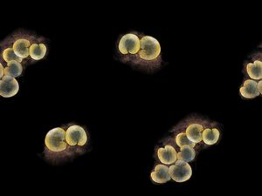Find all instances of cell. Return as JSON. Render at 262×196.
I'll list each match as a JSON object with an SVG mask.
<instances>
[{
	"instance_id": "1",
	"label": "cell",
	"mask_w": 262,
	"mask_h": 196,
	"mask_svg": "<svg viewBox=\"0 0 262 196\" xmlns=\"http://www.w3.org/2000/svg\"><path fill=\"white\" fill-rule=\"evenodd\" d=\"M141 47L135 55L123 60L124 63H131L148 70H154L161 65V45L155 38L140 35Z\"/></svg>"
},
{
	"instance_id": "2",
	"label": "cell",
	"mask_w": 262,
	"mask_h": 196,
	"mask_svg": "<svg viewBox=\"0 0 262 196\" xmlns=\"http://www.w3.org/2000/svg\"><path fill=\"white\" fill-rule=\"evenodd\" d=\"M45 156L48 160H62L80 154L68 144L64 126L50 130L45 136Z\"/></svg>"
},
{
	"instance_id": "3",
	"label": "cell",
	"mask_w": 262,
	"mask_h": 196,
	"mask_svg": "<svg viewBox=\"0 0 262 196\" xmlns=\"http://www.w3.org/2000/svg\"><path fill=\"white\" fill-rule=\"evenodd\" d=\"M42 39L34 35L19 32L18 34L11 35L2 43L11 45L17 55L23 59H27L31 58V46L34 43H41Z\"/></svg>"
},
{
	"instance_id": "4",
	"label": "cell",
	"mask_w": 262,
	"mask_h": 196,
	"mask_svg": "<svg viewBox=\"0 0 262 196\" xmlns=\"http://www.w3.org/2000/svg\"><path fill=\"white\" fill-rule=\"evenodd\" d=\"M213 122L200 118H187L184 122L181 123L174 129L183 130L190 141L195 144H200L202 141V133L204 129Z\"/></svg>"
},
{
	"instance_id": "5",
	"label": "cell",
	"mask_w": 262,
	"mask_h": 196,
	"mask_svg": "<svg viewBox=\"0 0 262 196\" xmlns=\"http://www.w3.org/2000/svg\"><path fill=\"white\" fill-rule=\"evenodd\" d=\"M64 128L66 130V140L68 144L75 148L80 154L85 152L88 138L84 128L77 125L65 126Z\"/></svg>"
},
{
	"instance_id": "6",
	"label": "cell",
	"mask_w": 262,
	"mask_h": 196,
	"mask_svg": "<svg viewBox=\"0 0 262 196\" xmlns=\"http://www.w3.org/2000/svg\"><path fill=\"white\" fill-rule=\"evenodd\" d=\"M141 47L140 35L137 34H129L124 35L121 39L118 50L122 55V60L127 59L129 57L135 55Z\"/></svg>"
},
{
	"instance_id": "7",
	"label": "cell",
	"mask_w": 262,
	"mask_h": 196,
	"mask_svg": "<svg viewBox=\"0 0 262 196\" xmlns=\"http://www.w3.org/2000/svg\"><path fill=\"white\" fill-rule=\"evenodd\" d=\"M169 173L174 182H187L192 174L191 166L186 161L176 159L174 165L169 167Z\"/></svg>"
},
{
	"instance_id": "8",
	"label": "cell",
	"mask_w": 262,
	"mask_h": 196,
	"mask_svg": "<svg viewBox=\"0 0 262 196\" xmlns=\"http://www.w3.org/2000/svg\"><path fill=\"white\" fill-rule=\"evenodd\" d=\"M19 91V82L14 77L4 76L0 81V95L4 98H11Z\"/></svg>"
},
{
	"instance_id": "9",
	"label": "cell",
	"mask_w": 262,
	"mask_h": 196,
	"mask_svg": "<svg viewBox=\"0 0 262 196\" xmlns=\"http://www.w3.org/2000/svg\"><path fill=\"white\" fill-rule=\"evenodd\" d=\"M176 148L172 145H166L165 148H158L157 157L163 164L172 165L176 162L177 157Z\"/></svg>"
},
{
	"instance_id": "10",
	"label": "cell",
	"mask_w": 262,
	"mask_h": 196,
	"mask_svg": "<svg viewBox=\"0 0 262 196\" xmlns=\"http://www.w3.org/2000/svg\"><path fill=\"white\" fill-rule=\"evenodd\" d=\"M220 137V130L218 128L217 124L213 122L206 127L202 133V141L206 146L216 144Z\"/></svg>"
},
{
	"instance_id": "11",
	"label": "cell",
	"mask_w": 262,
	"mask_h": 196,
	"mask_svg": "<svg viewBox=\"0 0 262 196\" xmlns=\"http://www.w3.org/2000/svg\"><path fill=\"white\" fill-rule=\"evenodd\" d=\"M240 94L246 99H254L261 95L258 89V83L255 79H247L244 82L243 85L240 87Z\"/></svg>"
},
{
	"instance_id": "12",
	"label": "cell",
	"mask_w": 262,
	"mask_h": 196,
	"mask_svg": "<svg viewBox=\"0 0 262 196\" xmlns=\"http://www.w3.org/2000/svg\"><path fill=\"white\" fill-rule=\"evenodd\" d=\"M151 180L156 183H165L172 180V177L169 173V167L165 164L157 165L153 172L150 174Z\"/></svg>"
},
{
	"instance_id": "13",
	"label": "cell",
	"mask_w": 262,
	"mask_h": 196,
	"mask_svg": "<svg viewBox=\"0 0 262 196\" xmlns=\"http://www.w3.org/2000/svg\"><path fill=\"white\" fill-rule=\"evenodd\" d=\"M1 45H5V47L1 46V48H2L1 50V62L4 61L6 63H9V62L16 60V61H19L20 63H22L24 59L16 54L11 45L4 44V43H2Z\"/></svg>"
},
{
	"instance_id": "14",
	"label": "cell",
	"mask_w": 262,
	"mask_h": 196,
	"mask_svg": "<svg viewBox=\"0 0 262 196\" xmlns=\"http://www.w3.org/2000/svg\"><path fill=\"white\" fill-rule=\"evenodd\" d=\"M262 59L255 60L253 63H248L246 67V71L247 74L250 78L257 80V79H262Z\"/></svg>"
},
{
	"instance_id": "15",
	"label": "cell",
	"mask_w": 262,
	"mask_h": 196,
	"mask_svg": "<svg viewBox=\"0 0 262 196\" xmlns=\"http://www.w3.org/2000/svg\"><path fill=\"white\" fill-rule=\"evenodd\" d=\"M22 65L19 61H11L6 63V67L4 68V76H11V77H19L22 74Z\"/></svg>"
},
{
	"instance_id": "16",
	"label": "cell",
	"mask_w": 262,
	"mask_h": 196,
	"mask_svg": "<svg viewBox=\"0 0 262 196\" xmlns=\"http://www.w3.org/2000/svg\"><path fill=\"white\" fill-rule=\"evenodd\" d=\"M181 150L180 152L177 153L176 157L178 160H183V161H186V162H190L194 160L195 157H196V151L195 148L187 145H184L181 147Z\"/></svg>"
},
{
	"instance_id": "17",
	"label": "cell",
	"mask_w": 262,
	"mask_h": 196,
	"mask_svg": "<svg viewBox=\"0 0 262 196\" xmlns=\"http://www.w3.org/2000/svg\"><path fill=\"white\" fill-rule=\"evenodd\" d=\"M47 47L43 43H34L30 48V57L33 60H41L45 57Z\"/></svg>"
},
{
	"instance_id": "18",
	"label": "cell",
	"mask_w": 262,
	"mask_h": 196,
	"mask_svg": "<svg viewBox=\"0 0 262 196\" xmlns=\"http://www.w3.org/2000/svg\"><path fill=\"white\" fill-rule=\"evenodd\" d=\"M175 142L179 148H181L182 146H184V145H187V146H190V147H192V148H194L197 147V144H195L192 141H190L188 139L186 134H185V132L183 130H179L178 133H176Z\"/></svg>"
},
{
	"instance_id": "19",
	"label": "cell",
	"mask_w": 262,
	"mask_h": 196,
	"mask_svg": "<svg viewBox=\"0 0 262 196\" xmlns=\"http://www.w3.org/2000/svg\"><path fill=\"white\" fill-rule=\"evenodd\" d=\"M258 89L260 93H262V80L261 79H260V81L258 83Z\"/></svg>"
}]
</instances>
